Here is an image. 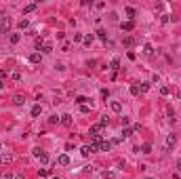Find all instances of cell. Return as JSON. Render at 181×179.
Listing matches in <instances>:
<instances>
[{
	"label": "cell",
	"mask_w": 181,
	"mask_h": 179,
	"mask_svg": "<svg viewBox=\"0 0 181 179\" xmlns=\"http://www.w3.org/2000/svg\"><path fill=\"white\" fill-rule=\"evenodd\" d=\"M11 78H13V80H21V74H19V72H13Z\"/></svg>",
	"instance_id": "836d02e7"
},
{
	"label": "cell",
	"mask_w": 181,
	"mask_h": 179,
	"mask_svg": "<svg viewBox=\"0 0 181 179\" xmlns=\"http://www.w3.org/2000/svg\"><path fill=\"white\" fill-rule=\"evenodd\" d=\"M36 2H32V4H28V6H23V13H32V11H36Z\"/></svg>",
	"instance_id": "ffe728a7"
},
{
	"label": "cell",
	"mask_w": 181,
	"mask_h": 179,
	"mask_svg": "<svg viewBox=\"0 0 181 179\" xmlns=\"http://www.w3.org/2000/svg\"><path fill=\"white\" fill-rule=\"evenodd\" d=\"M86 101H88V99H86V97H82V95H80V97H76V103H78V105H84Z\"/></svg>",
	"instance_id": "484cf974"
},
{
	"label": "cell",
	"mask_w": 181,
	"mask_h": 179,
	"mask_svg": "<svg viewBox=\"0 0 181 179\" xmlns=\"http://www.w3.org/2000/svg\"><path fill=\"white\" fill-rule=\"evenodd\" d=\"M23 101H25V97H21V95H15V97H13V103H15V105H21Z\"/></svg>",
	"instance_id": "d6986e66"
},
{
	"label": "cell",
	"mask_w": 181,
	"mask_h": 179,
	"mask_svg": "<svg viewBox=\"0 0 181 179\" xmlns=\"http://www.w3.org/2000/svg\"><path fill=\"white\" fill-rule=\"evenodd\" d=\"M36 47L42 49V47H44V40H42V38H36Z\"/></svg>",
	"instance_id": "d6a6232c"
},
{
	"label": "cell",
	"mask_w": 181,
	"mask_h": 179,
	"mask_svg": "<svg viewBox=\"0 0 181 179\" xmlns=\"http://www.w3.org/2000/svg\"><path fill=\"white\" fill-rule=\"evenodd\" d=\"M40 114H42V105H40V103H36V105L32 107V116H34V118H38Z\"/></svg>",
	"instance_id": "ba28073f"
},
{
	"label": "cell",
	"mask_w": 181,
	"mask_h": 179,
	"mask_svg": "<svg viewBox=\"0 0 181 179\" xmlns=\"http://www.w3.org/2000/svg\"><path fill=\"white\" fill-rule=\"evenodd\" d=\"M84 38V36L82 34H74V42H80V40H82Z\"/></svg>",
	"instance_id": "d590c367"
},
{
	"label": "cell",
	"mask_w": 181,
	"mask_h": 179,
	"mask_svg": "<svg viewBox=\"0 0 181 179\" xmlns=\"http://www.w3.org/2000/svg\"><path fill=\"white\" fill-rule=\"evenodd\" d=\"M34 156H38L42 164H47V162H49V154H47V152H42L40 148H36V150H34Z\"/></svg>",
	"instance_id": "6da1fadb"
},
{
	"label": "cell",
	"mask_w": 181,
	"mask_h": 179,
	"mask_svg": "<svg viewBox=\"0 0 181 179\" xmlns=\"http://www.w3.org/2000/svg\"><path fill=\"white\" fill-rule=\"evenodd\" d=\"M131 135H133V129L124 127V131H122V137H131Z\"/></svg>",
	"instance_id": "4316f807"
},
{
	"label": "cell",
	"mask_w": 181,
	"mask_h": 179,
	"mask_svg": "<svg viewBox=\"0 0 181 179\" xmlns=\"http://www.w3.org/2000/svg\"><path fill=\"white\" fill-rule=\"evenodd\" d=\"M42 53H44V55H49V53H53V44H51V42H44V47H42Z\"/></svg>",
	"instance_id": "e0dca14e"
},
{
	"label": "cell",
	"mask_w": 181,
	"mask_h": 179,
	"mask_svg": "<svg viewBox=\"0 0 181 179\" xmlns=\"http://www.w3.org/2000/svg\"><path fill=\"white\" fill-rule=\"evenodd\" d=\"M139 93H141V88H139V82H137V84H133V86H131V95H135V97H137Z\"/></svg>",
	"instance_id": "ac0fdd59"
},
{
	"label": "cell",
	"mask_w": 181,
	"mask_h": 179,
	"mask_svg": "<svg viewBox=\"0 0 181 179\" xmlns=\"http://www.w3.org/2000/svg\"><path fill=\"white\" fill-rule=\"evenodd\" d=\"M133 42H135V40L131 38V36H129V38H124V40H122V44H124V47H133Z\"/></svg>",
	"instance_id": "83f0119b"
},
{
	"label": "cell",
	"mask_w": 181,
	"mask_h": 179,
	"mask_svg": "<svg viewBox=\"0 0 181 179\" xmlns=\"http://www.w3.org/2000/svg\"><path fill=\"white\" fill-rule=\"evenodd\" d=\"M139 88H141V93H145L148 88H150V82H141V84H139Z\"/></svg>",
	"instance_id": "f1b7e54d"
},
{
	"label": "cell",
	"mask_w": 181,
	"mask_h": 179,
	"mask_svg": "<svg viewBox=\"0 0 181 179\" xmlns=\"http://www.w3.org/2000/svg\"><path fill=\"white\" fill-rule=\"evenodd\" d=\"M59 122L63 124V127H72V116L70 114H63L61 118H59Z\"/></svg>",
	"instance_id": "277c9868"
},
{
	"label": "cell",
	"mask_w": 181,
	"mask_h": 179,
	"mask_svg": "<svg viewBox=\"0 0 181 179\" xmlns=\"http://www.w3.org/2000/svg\"><path fill=\"white\" fill-rule=\"evenodd\" d=\"M97 38L103 40V42H107V32L105 30H97Z\"/></svg>",
	"instance_id": "2e32d148"
},
{
	"label": "cell",
	"mask_w": 181,
	"mask_h": 179,
	"mask_svg": "<svg viewBox=\"0 0 181 179\" xmlns=\"http://www.w3.org/2000/svg\"><path fill=\"white\" fill-rule=\"evenodd\" d=\"M139 150H141V154H152V143H148V141H145Z\"/></svg>",
	"instance_id": "8fae6325"
},
{
	"label": "cell",
	"mask_w": 181,
	"mask_h": 179,
	"mask_svg": "<svg viewBox=\"0 0 181 179\" xmlns=\"http://www.w3.org/2000/svg\"><path fill=\"white\" fill-rule=\"evenodd\" d=\"M2 86H4V80H0V88H2Z\"/></svg>",
	"instance_id": "60d3db41"
},
{
	"label": "cell",
	"mask_w": 181,
	"mask_h": 179,
	"mask_svg": "<svg viewBox=\"0 0 181 179\" xmlns=\"http://www.w3.org/2000/svg\"><path fill=\"white\" fill-rule=\"evenodd\" d=\"M40 59H42L40 53H32L30 55V63H40Z\"/></svg>",
	"instance_id": "9c48e42d"
},
{
	"label": "cell",
	"mask_w": 181,
	"mask_h": 179,
	"mask_svg": "<svg viewBox=\"0 0 181 179\" xmlns=\"http://www.w3.org/2000/svg\"><path fill=\"white\" fill-rule=\"evenodd\" d=\"M8 40H11V44H17V42L21 40V34H17V32H13L11 36H8Z\"/></svg>",
	"instance_id": "7c38bea8"
},
{
	"label": "cell",
	"mask_w": 181,
	"mask_h": 179,
	"mask_svg": "<svg viewBox=\"0 0 181 179\" xmlns=\"http://www.w3.org/2000/svg\"><path fill=\"white\" fill-rule=\"evenodd\" d=\"M80 154H82V156H90V154H93V148H90V146H82V148H80Z\"/></svg>",
	"instance_id": "4fadbf2b"
},
{
	"label": "cell",
	"mask_w": 181,
	"mask_h": 179,
	"mask_svg": "<svg viewBox=\"0 0 181 179\" xmlns=\"http://www.w3.org/2000/svg\"><path fill=\"white\" fill-rule=\"evenodd\" d=\"M143 53H145V55H154V47L152 44H145V47H143Z\"/></svg>",
	"instance_id": "603a6c76"
},
{
	"label": "cell",
	"mask_w": 181,
	"mask_h": 179,
	"mask_svg": "<svg viewBox=\"0 0 181 179\" xmlns=\"http://www.w3.org/2000/svg\"><path fill=\"white\" fill-rule=\"evenodd\" d=\"M2 19H4V15H2V11H0V21H2Z\"/></svg>",
	"instance_id": "ab89813d"
},
{
	"label": "cell",
	"mask_w": 181,
	"mask_h": 179,
	"mask_svg": "<svg viewBox=\"0 0 181 179\" xmlns=\"http://www.w3.org/2000/svg\"><path fill=\"white\" fill-rule=\"evenodd\" d=\"M0 160H2V162H11L13 156H11V154H0Z\"/></svg>",
	"instance_id": "cb8c5ba5"
},
{
	"label": "cell",
	"mask_w": 181,
	"mask_h": 179,
	"mask_svg": "<svg viewBox=\"0 0 181 179\" xmlns=\"http://www.w3.org/2000/svg\"><path fill=\"white\" fill-rule=\"evenodd\" d=\"M110 68H112L114 72H116V70H120V59H118V57H114V59L110 61Z\"/></svg>",
	"instance_id": "5bb4252c"
},
{
	"label": "cell",
	"mask_w": 181,
	"mask_h": 179,
	"mask_svg": "<svg viewBox=\"0 0 181 179\" xmlns=\"http://www.w3.org/2000/svg\"><path fill=\"white\" fill-rule=\"evenodd\" d=\"M177 169H179V171H181V160H179V162H177Z\"/></svg>",
	"instance_id": "f35d334b"
},
{
	"label": "cell",
	"mask_w": 181,
	"mask_h": 179,
	"mask_svg": "<svg viewBox=\"0 0 181 179\" xmlns=\"http://www.w3.org/2000/svg\"><path fill=\"white\" fill-rule=\"evenodd\" d=\"M177 97H179V99H181V91H179V93H177Z\"/></svg>",
	"instance_id": "b9f144b4"
},
{
	"label": "cell",
	"mask_w": 181,
	"mask_h": 179,
	"mask_svg": "<svg viewBox=\"0 0 181 179\" xmlns=\"http://www.w3.org/2000/svg\"><path fill=\"white\" fill-rule=\"evenodd\" d=\"M51 175V169H38V177H49Z\"/></svg>",
	"instance_id": "44dd1931"
},
{
	"label": "cell",
	"mask_w": 181,
	"mask_h": 179,
	"mask_svg": "<svg viewBox=\"0 0 181 179\" xmlns=\"http://www.w3.org/2000/svg\"><path fill=\"white\" fill-rule=\"evenodd\" d=\"M80 112H82V114H88V112H90V107L84 103V105H80Z\"/></svg>",
	"instance_id": "4dcf8cb0"
},
{
	"label": "cell",
	"mask_w": 181,
	"mask_h": 179,
	"mask_svg": "<svg viewBox=\"0 0 181 179\" xmlns=\"http://www.w3.org/2000/svg\"><path fill=\"white\" fill-rule=\"evenodd\" d=\"M13 179H25V177H23V173H15V175H13Z\"/></svg>",
	"instance_id": "74e56055"
},
{
	"label": "cell",
	"mask_w": 181,
	"mask_h": 179,
	"mask_svg": "<svg viewBox=\"0 0 181 179\" xmlns=\"http://www.w3.org/2000/svg\"><path fill=\"white\" fill-rule=\"evenodd\" d=\"M17 25H19V30H25V28L30 25V21H28V19H21V21L17 23Z\"/></svg>",
	"instance_id": "d4e9b609"
},
{
	"label": "cell",
	"mask_w": 181,
	"mask_h": 179,
	"mask_svg": "<svg viewBox=\"0 0 181 179\" xmlns=\"http://www.w3.org/2000/svg\"><path fill=\"white\" fill-rule=\"evenodd\" d=\"M175 146H177V137H175V133H171V135L166 137V152H171Z\"/></svg>",
	"instance_id": "7a4b0ae2"
},
{
	"label": "cell",
	"mask_w": 181,
	"mask_h": 179,
	"mask_svg": "<svg viewBox=\"0 0 181 179\" xmlns=\"http://www.w3.org/2000/svg\"><path fill=\"white\" fill-rule=\"evenodd\" d=\"M110 107H112V112H116V114H120V112H122V103H120V101H112V103H110Z\"/></svg>",
	"instance_id": "52a82bcc"
},
{
	"label": "cell",
	"mask_w": 181,
	"mask_h": 179,
	"mask_svg": "<svg viewBox=\"0 0 181 179\" xmlns=\"http://www.w3.org/2000/svg\"><path fill=\"white\" fill-rule=\"evenodd\" d=\"M103 177H105V179H114V173H112V171H105Z\"/></svg>",
	"instance_id": "e575fe53"
},
{
	"label": "cell",
	"mask_w": 181,
	"mask_h": 179,
	"mask_svg": "<svg viewBox=\"0 0 181 179\" xmlns=\"http://www.w3.org/2000/svg\"><path fill=\"white\" fill-rule=\"evenodd\" d=\"M57 164H61V166H68V164H70V156H68V154H61V156L57 158Z\"/></svg>",
	"instance_id": "8992f818"
},
{
	"label": "cell",
	"mask_w": 181,
	"mask_h": 179,
	"mask_svg": "<svg viewBox=\"0 0 181 179\" xmlns=\"http://www.w3.org/2000/svg\"><path fill=\"white\" fill-rule=\"evenodd\" d=\"M120 28H122V32H133V30H135V23H133V21H126V23L122 21Z\"/></svg>",
	"instance_id": "5b68a950"
},
{
	"label": "cell",
	"mask_w": 181,
	"mask_h": 179,
	"mask_svg": "<svg viewBox=\"0 0 181 179\" xmlns=\"http://www.w3.org/2000/svg\"><path fill=\"white\" fill-rule=\"evenodd\" d=\"M168 19H171V17H168V15H162V17H160V23H166Z\"/></svg>",
	"instance_id": "8d00e7d4"
},
{
	"label": "cell",
	"mask_w": 181,
	"mask_h": 179,
	"mask_svg": "<svg viewBox=\"0 0 181 179\" xmlns=\"http://www.w3.org/2000/svg\"><path fill=\"white\" fill-rule=\"evenodd\" d=\"M6 76H8V72H6L4 68H0V80H4Z\"/></svg>",
	"instance_id": "f546056e"
},
{
	"label": "cell",
	"mask_w": 181,
	"mask_h": 179,
	"mask_svg": "<svg viewBox=\"0 0 181 179\" xmlns=\"http://www.w3.org/2000/svg\"><path fill=\"white\" fill-rule=\"evenodd\" d=\"M110 148H112V141H101L99 143V150L101 152H110Z\"/></svg>",
	"instance_id": "30bf717a"
},
{
	"label": "cell",
	"mask_w": 181,
	"mask_h": 179,
	"mask_svg": "<svg viewBox=\"0 0 181 179\" xmlns=\"http://www.w3.org/2000/svg\"><path fill=\"white\" fill-rule=\"evenodd\" d=\"M120 122H122V127H129V122H131V118H126V116H122V120H120Z\"/></svg>",
	"instance_id": "1f68e13d"
},
{
	"label": "cell",
	"mask_w": 181,
	"mask_h": 179,
	"mask_svg": "<svg viewBox=\"0 0 181 179\" xmlns=\"http://www.w3.org/2000/svg\"><path fill=\"white\" fill-rule=\"evenodd\" d=\"M124 13L129 15V17H131V21H133V17H135V8H133V6H126V8H124Z\"/></svg>",
	"instance_id": "7402d4cb"
},
{
	"label": "cell",
	"mask_w": 181,
	"mask_h": 179,
	"mask_svg": "<svg viewBox=\"0 0 181 179\" xmlns=\"http://www.w3.org/2000/svg\"><path fill=\"white\" fill-rule=\"evenodd\" d=\"M101 129H105V127H103L101 122H97V124H93V127H90L88 135H90V137H93V135H99V131H101Z\"/></svg>",
	"instance_id": "3957f363"
},
{
	"label": "cell",
	"mask_w": 181,
	"mask_h": 179,
	"mask_svg": "<svg viewBox=\"0 0 181 179\" xmlns=\"http://www.w3.org/2000/svg\"><path fill=\"white\" fill-rule=\"evenodd\" d=\"M93 40H95V36H93V34H86L84 38H82V42L86 44V47H90V44H93Z\"/></svg>",
	"instance_id": "9a60e30c"
}]
</instances>
